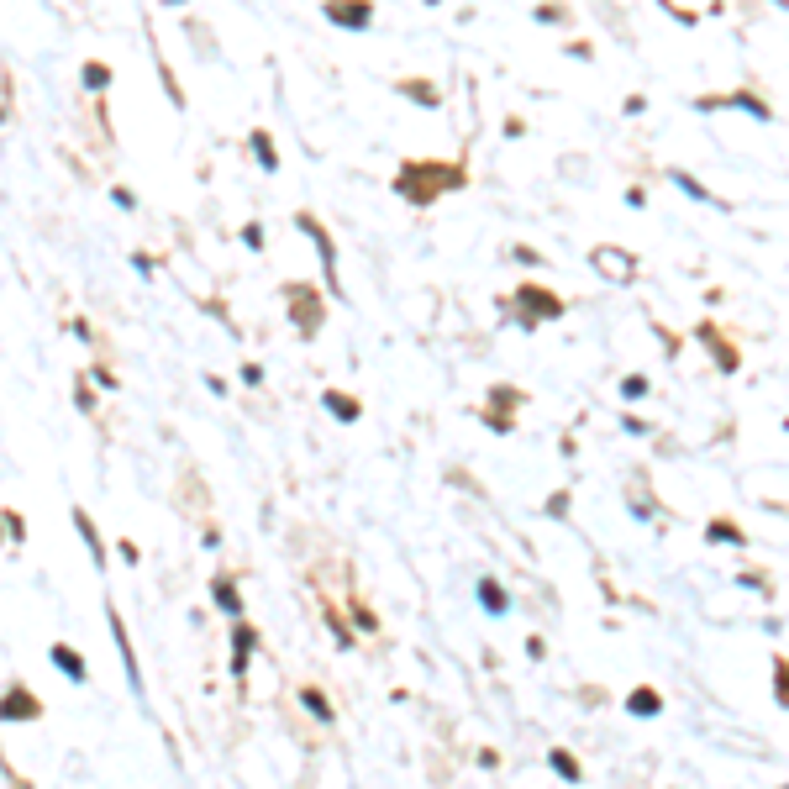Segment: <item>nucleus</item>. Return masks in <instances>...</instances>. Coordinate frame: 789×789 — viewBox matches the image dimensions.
<instances>
[{"instance_id": "nucleus-1", "label": "nucleus", "mask_w": 789, "mask_h": 789, "mask_svg": "<svg viewBox=\"0 0 789 789\" xmlns=\"http://www.w3.org/2000/svg\"><path fill=\"white\" fill-rule=\"evenodd\" d=\"M53 669H58V674H69V679L74 684H84V663H79V653H74V647H63V642H53Z\"/></svg>"}, {"instance_id": "nucleus-12", "label": "nucleus", "mask_w": 789, "mask_h": 789, "mask_svg": "<svg viewBox=\"0 0 789 789\" xmlns=\"http://www.w3.org/2000/svg\"><path fill=\"white\" fill-rule=\"evenodd\" d=\"M305 710H316V716H332V706H326V700H321V694H316V690H305Z\"/></svg>"}, {"instance_id": "nucleus-13", "label": "nucleus", "mask_w": 789, "mask_h": 789, "mask_svg": "<svg viewBox=\"0 0 789 789\" xmlns=\"http://www.w3.org/2000/svg\"><path fill=\"white\" fill-rule=\"evenodd\" d=\"M710 537H716V542H742V532H731L726 521H716V526H710Z\"/></svg>"}, {"instance_id": "nucleus-7", "label": "nucleus", "mask_w": 789, "mask_h": 789, "mask_svg": "<svg viewBox=\"0 0 789 789\" xmlns=\"http://www.w3.org/2000/svg\"><path fill=\"white\" fill-rule=\"evenodd\" d=\"M326 411H332L337 421H358V400H347V394L326 390Z\"/></svg>"}, {"instance_id": "nucleus-5", "label": "nucleus", "mask_w": 789, "mask_h": 789, "mask_svg": "<svg viewBox=\"0 0 789 789\" xmlns=\"http://www.w3.org/2000/svg\"><path fill=\"white\" fill-rule=\"evenodd\" d=\"M16 716H37V700L26 690H11V694H6V721H16Z\"/></svg>"}, {"instance_id": "nucleus-4", "label": "nucleus", "mask_w": 789, "mask_h": 789, "mask_svg": "<svg viewBox=\"0 0 789 789\" xmlns=\"http://www.w3.org/2000/svg\"><path fill=\"white\" fill-rule=\"evenodd\" d=\"M479 600L490 605V616H505V610H511V600H505V589L495 584V579H479Z\"/></svg>"}, {"instance_id": "nucleus-9", "label": "nucleus", "mask_w": 789, "mask_h": 789, "mask_svg": "<svg viewBox=\"0 0 789 789\" xmlns=\"http://www.w3.org/2000/svg\"><path fill=\"white\" fill-rule=\"evenodd\" d=\"M248 647H253V632H248V626H237V658H232V674L248 669Z\"/></svg>"}, {"instance_id": "nucleus-8", "label": "nucleus", "mask_w": 789, "mask_h": 789, "mask_svg": "<svg viewBox=\"0 0 789 789\" xmlns=\"http://www.w3.org/2000/svg\"><path fill=\"white\" fill-rule=\"evenodd\" d=\"M74 526L84 532V548L95 552V563H106V548H100V537H95V526H90V516H84V511H74Z\"/></svg>"}, {"instance_id": "nucleus-11", "label": "nucleus", "mask_w": 789, "mask_h": 789, "mask_svg": "<svg viewBox=\"0 0 789 789\" xmlns=\"http://www.w3.org/2000/svg\"><path fill=\"white\" fill-rule=\"evenodd\" d=\"M621 394H626V400H642V394H647V379H642V374H632V379L621 384Z\"/></svg>"}, {"instance_id": "nucleus-2", "label": "nucleus", "mask_w": 789, "mask_h": 789, "mask_svg": "<svg viewBox=\"0 0 789 789\" xmlns=\"http://www.w3.org/2000/svg\"><path fill=\"white\" fill-rule=\"evenodd\" d=\"M111 632H116V647H121V663H127V679H132V690L143 694V674H137V658H132V642H127V632H121V621L111 616Z\"/></svg>"}, {"instance_id": "nucleus-10", "label": "nucleus", "mask_w": 789, "mask_h": 789, "mask_svg": "<svg viewBox=\"0 0 789 789\" xmlns=\"http://www.w3.org/2000/svg\"><path fill=\"white\" fill-rule=\"evenodd\" d=\"M552 768H558V774L568 779V784H574V779H579V763H574V758H568V753H552Z\"/></svg>"}, {"instance_id": "nucleus-3", "label": "nucleus", "mask_w": 789, "mask_h": 789, "mask_svg": "<svg viewBox=\"0 0 789 789\" xmlns=\"http://www.w3.org/2000/svg\"><path fill=\"white\" fill-rule=\"evenodd\" d=\"M211 595H216V605L227 610V616H242V600H237V584H232V579H216Z\"/></svg>"}, {"instance_id": "nucleus-6", "label": "nucleus", "mask_w": 789, "mask_h": 789, "mask_svg": "<svg viewBox=\"0 0 789 789\" xmlns=\"http://www.w3.org/2000/svg\"><path fill=\"white\" fill-rule=\"evenodd\" d=\"M658 706H663V700H658V690H632V700H626V710H632V716H658Z\"/></svg>"}]
</instances>
